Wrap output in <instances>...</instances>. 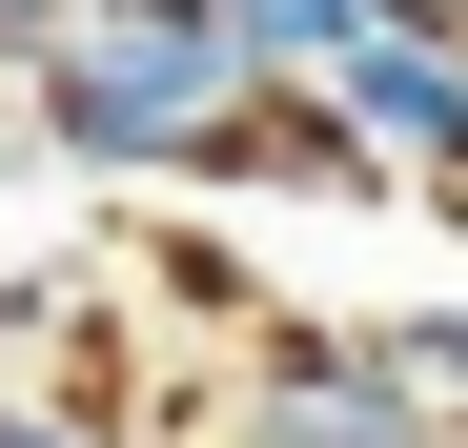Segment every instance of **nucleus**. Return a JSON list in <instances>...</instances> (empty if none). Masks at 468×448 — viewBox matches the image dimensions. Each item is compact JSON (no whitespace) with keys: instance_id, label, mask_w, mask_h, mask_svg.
<instances>
[{"instance_id":"5","label":"nucleus","mask_w":468,"mask_h":448,"mask_svg":"<svg viewBox=\"0 0 468 448\" xmlns=\"http://www.w3.org/2000/svg\"><path fill=\"white\" fill-rule=\"evenodd\" d=\"M387 347H408L428 388H448V428H468V306H387Z\"/></svg>"},{"instance_id":"4","label":"nucleus","mask_w":468,"mask_h":448,"mask_svg":"<svg viewBox=\"0 0 468 448\" xmlns=\"http://www.w3.org/2000/svg\"><path fill=\"white\" fill-rule=\"evenodd\" d=\"M0 448H102V408H82V388H21V367H0Z\"/></svg>"},{"instance_id":"1","label":"nucleus","mask_w":468,"mask_h":448,"mask_svg":"<svg viewBox=\"0 0 468 448\" xmlns=\"http://www.w3.org/2000/svg\"><path fill=\"white\" fill-rule=\"evenodd\" d=\"M265 61L224 41V0H82L41 61H21V143L82 184H184V143L245 102Z\"/></svg>"},{"instance_id":"3","label":"nucleus","mask_w":468,"mask_h":448,"mask_svg":"<svg viewBox=\"0 0 468 448\" xmlns=\"http://www.w3.org/2000/svg\"><path fill=\"white\" fill-rule=\"evenodd\" d=\"M305 82L367 123V164H408V184H468V21H408V0H387V21H367L346 61H305Z\"/></svg>"},{"instance_id":"8","label":"nucleus","mask_w":468,"mask_h":448,"mask_svg":"<svg viewBox=\"0 0 468 448\" xmlns=\"http://www.w3.org/2000/svg\"><path fill=\"white\" fill-rule=\"evenodd\" d=\"M204 448H224V428H204Z\"/></svg>"},{"instance_id":"7","label":"nucleus","mask_w":468,"mask_h":448,"mask_svg":"<svg viewBox=\"0 0 468 448\" xmlns=\"http://www.w3.org/2000/svg\"><path fill=\"white\" fill-rule=\"evenodd\" d=\"M408 21H468V0H408Z\"/></svg>"},{"instance_id":"2","label":"nucleus","mask_w":468,"mask_h":448,"mask_svg":"<svg viewBox=\"0 0 468 448\" xmlns=\"http://www.w3.org/2000/svg\"><path fill=\"white\" fill-rule=\"evenodd\" d=\"M224 448H468L448 428V388L387 326H245V388H224Z\"/></svg>"},{"instance_id":"6","label":"nucleus","mask_w":468,"mask_h":448,"mask_svg":"<svg viewBox=\"0 0 468 448\" xmlns=\"http://www.w3.org/2000/svg\"><path fill=\"white\" fill-rule=\"evenodd\" d=\"M61 21H82V0H0V82H21V61H41Z\"/></svg>"}]
</instances>
